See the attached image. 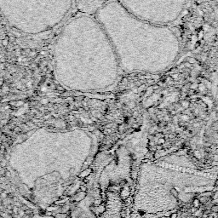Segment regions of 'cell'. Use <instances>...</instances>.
<instances>
[{
    "label": "cell",
    "mask_w": 218,
    "mask_h": 218,
    "mask_svg": "<svg viewBox=\"0 0 218 218\" xmlns=\"http://www.w3.org/2000/svg\"><path fill=\"white\" fill-rule=\"evenodd\" d=\"M128 12L158 25L170 24L183 13L187 0H117Z\"/></svg>",
    "instance_id": "cell-2"
},
{
    "label": "cell",
    "mask_w": 218,
    "mask_h": 218,
    "mask_svg": "<svg viewBox=\"0 0 218 218\" xmlns=\"http://www.w3.org/2000/svg\"><path fill=\"white\" fill-rule=\"evenodd\" d=\"M76 7L84 13L95 12L107 0H72Z\"/></svg>",
    "instance_id": "cell-3"
},
{
    "label": "cell",
    "mask_w": 218,
    "mask_h": 218,
    "mask_svg": "<svg viewBox=\"0 0 218 218\" xmlns=\"http://www.w3.org/2000/svg\"><path fill=\"white\" fill-rule=\"evenodd\" d=\"M73 7L72 0H0V12L10 26L31 34L59 25Z\"/></svg>",
    "instance_id": "cell-1"
}]
</instances>
